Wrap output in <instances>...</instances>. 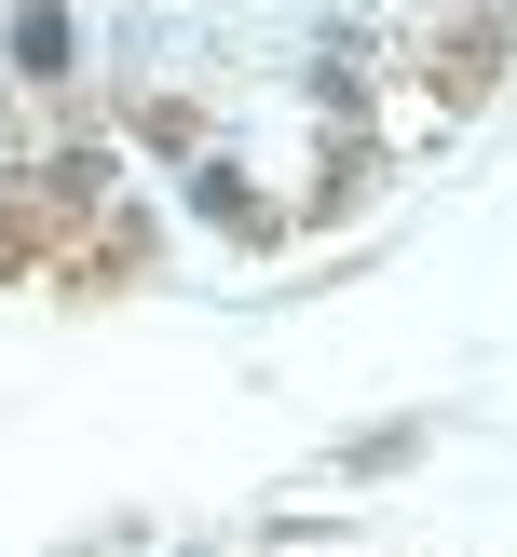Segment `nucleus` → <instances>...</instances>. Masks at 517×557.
I'll list each match as a JSON object with an SVG mask.
<instances>
[{
    "label": "nucleus",
    "instance_id": "1",
    "mask_svg": "<svg viewBox=\"0 0 517 557\" xmlns=\"http://www.w3.org/2000/svg\"><path fill=\"white\" fill-rule=\"evenodd\" d=\"M54 299H123V286H150L163 272V205H136V190H109L96 218H82L69 245H54Z\"/></svg>",
    "mask_w": 517,
    "mask_h": 557
},
{
    "label": "nucleus",
    "instance_id": "2",
    "mask_svg": "<svg viewBox=\"0 0 517 557\" xmlns=\"http://www.w3.org/2000/svg\"><path fill=\"white\" fill-rule=\"evenodd\" d=\"M177 205L205 218L218 245H245V259H259V245H286V205H272L245 163H177Z\"/></svg>",
    "mask_w": 517,
    "mask_h": 557
},
{
    "label": "nucleus",
    "instance_id": "3",
    "mask_svg": "<svg viewBox=\"0 0 517 557\" xmlns=\"http://www.w3.org/2000/svg\"><path fill=\"white\" fill-rule=\"evenodd\" d=\"M408 462H422V422H368L341 449V476H408Z\"/></svg>",
    "mask_w": 517,
    "mask_h": 557
}]
</instances>
